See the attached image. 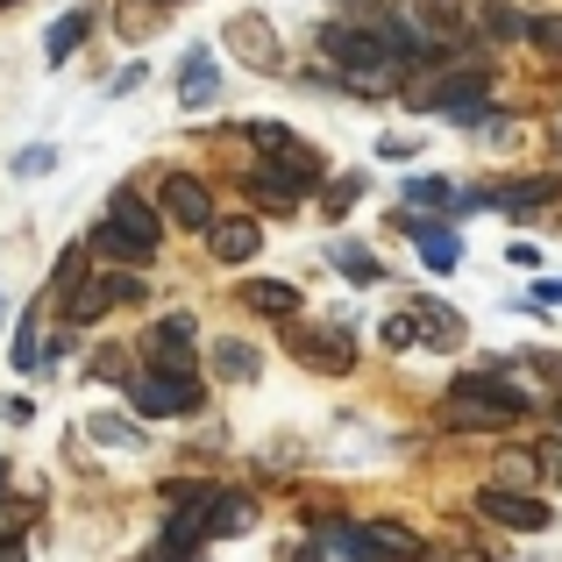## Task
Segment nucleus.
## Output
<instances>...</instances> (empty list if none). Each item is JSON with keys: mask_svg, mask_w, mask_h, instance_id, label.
I'll use <instances>...</instances> for the list:
<instances>
[{"mask_svg": "<svg viewBox=\"0 0 562 562\" xmlns=\"http://www.w3.org/2000/svg\"><path fill=\"white\" fill-rule=\"evenodd\" d=\"M93 441H114V449H136V427L128 420H114V413H93V427H86Z\"/></svg>", "mask_w": 562, "mask_h": 562, "instance_id": "obj_26", "label": "nucleus"}, {"mask_svg": "<svg viewBox=\"0 0 562 562\" xmlns=\"http://www.w3.org/2000/svg\"><path fill=\"white\" fill-rule=\"evenodd\" d=\"M143 29H150V0H136V8L122 14V36H143Z\"/></svg>", "mask_w": 562, "mask_h": 562, "instance_id": "obj_36", "label": "nucleus"}, {"mask_svg": "<svg viewBox=\"0 0 562 562\" xmlns=\"http://www.w3.org/2000/svg\"><path fill=\"white\" fill-rule=\"evenodd\" d=\"M157 200H165V214L179 221V228H200V235H206V228L221 221V214H214V192H206L200 179H186V171H171V179L157 186Z\"/></svg>", "mask_w": 562, "mask_h": 562, "instance_id": "obj_7", "label": "nucleus"}, {"mask_svg": "<svg viewBox=\"0 0 562 562\" xmlns=\"http://www.w3.org/2000/svg\"><path fill=\"white\" fill-rule=\"evenodd\" d=\"M136 278H86V285H71V300H65V314H71V328H86V321H100L114 300H136Z\"/></svg>", "mask_w": 562, "mask_h": 562, "instance_id": "obj_10", "label": "nucleus"}, {"mask_svg": "<svg viewBox=\"0 0 562 562\" xmlns=\"http://www.w3.org/2000/svg\"><path fill=\"white\" fill-rule=\"evenodd\" d=\"M206 249H214V263H249L263 249V221H249V214L214 221V228H206Z\"/></svg>", "mask_w": 562, "mask_h": 562, "instance_id": "obj_11", "label": "nucleus"}, {"mask_svg": "<svg viewBox=\"0 0 562 562\" xmlns=\"http://www.w3.org/2000/svg\"><path fill=\"white\" fill-rule=\"evenodd\" d=\"M357 192H363V179H342L328 192V214H349V206H357Z\"/></svg>", "mask_w": 562, "mask_h": 562, "instance_id": "obj_35", "label": "nucleus"}, {"mask_svg": "<svg viewBox=\"0 0 562 562\" xmlns=\"http://www.w3.org/2000/svg\"><path fill=\"white\" fill-rule=\"evenodd\" d=\"M150 8H171V0H150Z\"/></svg>", "mask_w": 562, "mask_h": 562, "instance_id": "obj_40", "label": "nucleus"}, {"mask_svg": "<svg viewBox=\"0 0 562 562\" xmlns=\"http://www.w3.org/2000/svg\"><path fill=\"white\" fill-rule=\"evenodd\" d=\"M363 549H371V562H427V541L413 535V527L398 520H378V527H357Z\"/></svg>", "mask_w": 562, "mask_h": 562, "instance_id": "obj_14", "label": "nucleus"}, {"mask_svg": "<svg viewBox=\"0 0 562 562\" xmlns=\"http://www.w3.org/2000/svg\"><path fill=\"white\" fill-rule=\"evenodd\" d=\"M427 108H441L449 122H484V108H492V79H484V71H456V79H441L435 93H427Z\"/></svg>", "mask_w": 562, "mask_h": 562, "instance_id": "obj_5", "label": "nucleus"}, {"mask_svg": "<svg viewBox=\"0 0 562 562\" xmlns=\"http://www.w3.org/2000/svg\"><path fill=\"white\" fill-rule=\"evenodd\" d=\"M484 29H492V36H527V22L513 8H492V14H484Z\"/></svg>", "mask_w": 562, "mask_h": 562, "instance_id": "obj_34", "label": "nucleus"}, {"mask_svg": "<svg viewBox=\"0 0 562 562\" xmlns=\"http://www.w3.org/2000/svg\"><path fill=\"white\" fill-rule=\"evenodd\" d=\"M249 186H257V200H271V206H292V200H300V186H306V179H292V171L278 165V171H257Z\"/></svg>", "mask_w": 562, "mask_h": 562, "instance_id": "obj_20", "label": "nucleus"}, {"mask_svg": "<svg viewBox=\"0 0 562 562\" xmlns=\"http://www.w3.org/2000/svg\"><path fill=\"white\" fill-rule=\"evenodd\" d=\"M93 378H108V384H128V363H122V349H100V357H93Z\"/></svg>", "mask_w": 562, "mask_h": 562, "instance_id": "obj_33", "label": "nucleus"}, {"mask_svg": "<svg viewBox=\"0 0 562 562\" xmlns=\"http://www.w3.org/2000/svg\"><path fill=\"white\" fill-rule=\"evenodd\" d=\"M86 29H93V22H86V14H65V22L50 29V50H43V57H50V65H65V57H71V43H79Z\"/></svg>", "mask_w": 562, "mask_h": 562, "instance_id": "obj_23", "label": "nucleus"}, {"mask_svg": "<svg viewBox=\"0 0 562 562\" xmlns=\"http://www.w3.org/2000/svg\"><path fill=\"white\" fill-rule=\"evenodd\" d=\"M527 36H535L541 50H555V57H562V14H541V22H527Z\"/></svg>", "mask_w": 562, "mask_h": 562, "instance_id": "obj_32", "label": "nucleus"}, {"mask_svg": "<svg viewBox=\"0 0 562 562\" xmlns=\"http://www.w3.org/2000/svg\"><path fill=\"white\" fill-rule=\"evenodd\" d=\"M29 520H36V506H29V498H0V549H8Z\"/></svg>", "mask_w": 562, "mask_h": 562, "instance_id": "obj_25", "label": "nucleus"}, {"mask_svg": "<svg viewBox=\"0 0 562 562\" xmlns=\"http://www.w3.org/2000/svg\"><path fill=\"white\" fill-rule=\"evenodd\" d=\"M541 470H549V477L562 484V441H549V456H541Z\"/></svg>", "mask_w": 562, "mask_h": 562, "instance_id": "obj_38", "label": "nucleus"}, {"mask_svg": "<svg viewBox=\"0 0 562 562\" xmlns=\"http://www.w3.org/2000/svg\"><path fill=\"white\" fill-rule=\"evenodd\" d=\"M328 263H335V271H349L357 285H378V278H384V263L371 257V249H357V243H328Z\"/></svg>", "mask_w": 562, "mask_h": 562, "instance_id": "obj_18", "label": "nucleus"}, {"mask_svg": "<svg viewBox=\"0 0 562 562\" xmlns=\"http://www.w3.org/2000/svg\"><path fill=\"white\" fill-rule=\"evenodd\" d=\"M249 306H257V314H292L300 292H292V285H249Z\"/></svg>", "mask_w": 562, "mask_h": 562, "instance_id": "obj_24", "label": "nucleus"}, {"mask_svg": "<svg viewBox=\"0 0 562 562\" xmlns=\"http://www.w3.org/2000/svg\"><path fill=\"white\" fill-rule=\"evenodd\" d=\"M228 50H243L249 71H278V65H285V50H278V29L263 22V14H235V22H228Z\"/></svg>", "mask_w": 562, "mask_h": 562, "instance_id": "obj_8", "label": "nucleus"}, {"mask_svg": "<svg viewBox=\"0 0 562 562\" xmlns=\"http://www.w3.org/2000/svg\"><path fill=\"white\" fill-rule=\"evenodd\" d=\"M122 392H128V406H136L143 420H179V413H200V384H192V378L143 371V378H128Z\"/></svg>", "mask_w": 562, "mask_h": 562, "instance_id": "obj_3", "label": "nucleus"}, {"mask_svg": "<svg viewBox=\"0 0 562 562\" xmlns=\"http://www.w3.org/2000/svg\"><path fill=\"white\" fill-rule=\"evenodd\" d=\"M498 477H506V484H498V492H520V484L535 477V456H527V449H513L506 463H498Z\"/></svg>", "mask_w": 562, "mask_h": 562, "instance_id": "obj_28", "label": "nucleus"}, {"mask_svg": "<svg viewBox=\"0 0 562 562\" xmlns=\"http://www.w3.org/2000/svg\"><path fill=\"white\" fill-rule=\"evenodd\" d=\"M321 57L328 65H342V71H378V65H406V57L392 50V43L378 36V29H321Z\"/></svg>", "mask_w": 562, "mask_h": 562, "instance_id": "obj_4", "label": "nucleus"}, {"mask_svg": "<svg viewBox=\"0 0 562 562\" xmlns=\"http://www.w3.org/2000/svg\"><path fill=\"white\" fill-rule=\"evenodd\" d=\"M420 342V314H392L384 321V349H413Z\"/></svg>", "mask_w": 562, "mask_h": 562, "instance_id": "obj_27", "label": "nucleus"}, {"mask_svg": "<svg viewBox=\"0 0 562 562\" xmlns=\"http://www.w3.org/2000/svg\"><path fill=\"white\" fill-rule=\"evenodd\" d=\"M535 300H541V306H562V278H541V285H535Z\"/></svg>", "mask_w": 562, "mask_h": 562, "instance_id": "obj_37", "label": "nucleus"}, {"mask_svg": "<svg viewBox=\"0 0 562 562\" xmlns=\"http://www.w3.org/2000/svg\"><path fill=\"white\" fill-rule=\"evenodd\" d=\"M0 477H8V463H0Z\"/></svg>", "mask_w": 562, "mask_h": 562, "instance_id": "obj_42", "label": "nucleus"}, {"mask_svg": "<svg viewBox=\"0 0 562 562\" xmlns=\"http://www.w3.org/2000/svg\"><path fill=\"white\" fill-rule=\"evenodd\" d=\"M143 357L157 378H192V321H157L143 335Z\"/></svg>", "mask_w": 562, "mask_h": 562, "instance_id": "obj_6", "label": "nucleus"}, {"mask_svg": "<svg viewBox=\"0 0 562 562\" xmlns=\"http://www.w3.org/2000/svg\"><path fill=\"white\" fill-rule=\"evenodd\" d=\"M8 357H14V371H36V363H43V306L22 321V328H14V349H8Z\"/></svg>", "mask_w": 562, "mask_h": 562, "instance_id": "obj_19", "label": "nucleus"}, {"mask_svg": "<svg viewBox=\"0 0 562 562\" xmlns=\"http://www.w3.org/2000/svg\"><path fill=\"white\" fill-rule=\"evenodd\" d=\"M285 342H292V357H300L306 371H349V363H357V349H349L342 335H321V328H292Z\"/></svg>", "mask_w": 562, "mask_h": 562, "instance_id": "obj_13", "label": "nucleus"}, {"mask_svg": "<svg viewBox=\"0 0 562 562\" xmlns=\"http://www.w3.org/2000/svg\"><path fill=\"white\" fill-rule=\"evenodd\" d=\"M93 243H100V257H150V249H157V214L143 206V192H128V186L114 192Z\"/></svg>", "mask_w": 562, "mask_h": 562, "instance_id": "obj_2", "label": "nucleus"}, {"mask_svg": "<svg viewBox=\"0 0 562 562\" xmlns=\"http://www.w3.org/2000/svg\"><path fill=\"white\" fill-rule=\"evenodd\" d=\"M398 79H406V65H378V71H342L349 93H398Z\"/></svg>", "mask_w": 562, "mask_h": 562, "instance_id": "obj_21", "label": "nucleus"}, {"mask_svg": "<svg viewBox=\"0 0 562 562\" xmlns=\"http://www.w3.org/2000/svg\"><path fill=\"white\" fill-rule=\"evenodd\" d=\"M249 143H263V150H278V157H292V150H300V143H292L278 122H249Z\"/></svg>", "mask_w": 562, "mask_h": 562, "instance_id": "obj_29", "label": "nucleus"}, {"mask_svg": "<svg viewBox=\"0 0 562 562\" xmlns=\"http://www.w3.org/2000/svg\"><path fill=\"white\" fill-rule=\"evenodd\" d=\"M477 513H484V520H498V527H520V535H541V527H549V506H541V498H527V492H498V484H484Z\"/></svg>", "mask_w": 562, "mask_h": 562, "instance_id": "obj_9", "label": "nucleus"}, {"mask_svg": "<svg viewBox=\"0 0 562 562\" xmlns=\"http://www.w3.org/2000/svg\"><path fill=\"white\" fill-rule=\"evenodd\" d=\"M221 93V71H214V50H192L186 71H179V100L186 108H206V100Z\"/></svg>", "mask_w": 562, "mask_h": 562, "instance_id": "obj_16", "label": "nucleus"}, {"mask_svg": "<svg viewBox=\"0 0 562 562\" xmlns=\"http://www.w3.org/2000/svg\"><path fill=\"white\" fill-rule=\"evenodd\" d=\"M50 165H57V150H50V143H29V150L14 157V171H22V179H36V171H50Z\"/></svg>", "mask_w": 562, "mask_h": 562, "instance_id": "obj_31", "label": "nucleus"}, {"mask_svg": "<svg viewBox=\"0 0 562 562\" xmlns=\"http://www.w3.org/2000/svg\"><path fill=\"white\" fill-rule=\"evenodd\" d=\"M0 8H14V0H0Z\"/></svg>", "mask_w": 562, "mask_h": 562, "instance_id": "obj_41", "label": "nucleus"}, {"mask_svg": "<svg viewBox=\"0 0 562 562\" xmlns=\"http://www.w3.org/2000/svg\"><path fill=\"white\" fill-rule=\"evenodd\" d=\"M527 413V392H513L498 371H470L456 378V392L441 398V427H506Z\"/></svg>", "mask_w": 562, "mask_h": 562, "instance_id": "obj_1", "label": "nucleus"}, {"mask_svg": "<svg viewBox=\"0 0 562 562\" xmlns=\"http://www.w3.org/2000/svg\"><path fill=\"white\" fill-rule=\"evenodd\" d=\"M214 371H221V378H235V384L257 378V349H243V342H214Z\"/></svg>", "mask_w": 562, "mask_h": 562, "instance_id": "obj_22", "label": "nucleus"}, {"mask_svg": "<svg viewBox=\"0 0 562 562\" xmlns=\"http://www.w3.org/2000/svg\"><path fill=\"white\" fill-rule=\"evenodd\" d=\"M420 342L456 349V342H463V314H456V306H435V300H427V306H420Z\"/></svg>", "mask_w": 562, "mask_h": 562, "instance_id": "obj_17", "label": "nucleus"}, {"mask_svg": "<svg viewBox=\"0 0 562 562\" xmlns=\"http://www.w3.org/2000/svg\"><path fill=\"white\" fill-rule=\"evenodd\" d=\"M249 527H257V498H249V492L206 498V535H249Z\"/></svg>", "mask_w": 562, "mask_h": 562, "instance_id": "obj_15", "label": "nucleus"}, {"mask_svg": "<svg viewBox=\"0 0 562 562\" xmlns=\"http://www.w3.org/2000/svg\"><path fill=\"white\" fill-rule=\"evenodd\" d=\"M0 562H29V555H22V541H8V549H0Z\"/></svg>", "mask_w": 562, "mask_h": 562, "instance_id": "obj_39", "label": "nucleus"}, {"mask_svg": "<svg viewBox=\"0 0 562 562\" xmlns=\"http://www.w3.org/2000/svg\"><path fill=\"white\" fill-rule=\"evenodd\" d=\"M413 200L420 206H456V186L449 179H413Z\"/></svg>", "mask_w": 562, "mask_h": 562, "instance_id": "obj_30", "label": "nucleus"}, {"mask_svg": "<svg viewBox=\"0 0 562 562\" xmlns=\"http://www.w3.org/2000/svg\"><path fill=\"white\" fill-rule=\"evenodd\" d=\"M392 228L413 235V243H420V257L435 263V271H456V263H463V243H456V228H435V221H420V214H392Z\"/></svg>", "mask_w": 562, "mask_h": 562, "instance_id": "obj_12", "label": "nucleus"}]
</instances>
